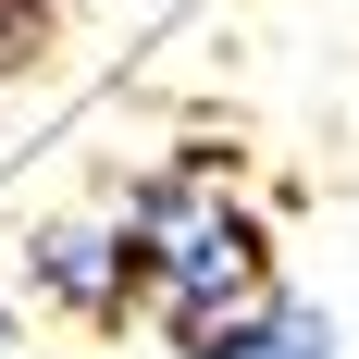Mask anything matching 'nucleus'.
I'll list each match as a JSON object with an SVG mask.
<instances>
[{"label": "nucleus", "instance_id": "f257e3e1", "mask_svg": "<svg viewBox=\"0 0 359 359\" xmlns=\"http://www.w3.org/2000/svg\"><path fill=\"white\" fill-rule=\"evenodd\" d=\"M111 248H124V297H137L149 323L174 334V359H198L211 334H236L248 310H273V236L211 161H161V174L124 198L111 223Z\"/></svg>", "mask_w": 359, "mask_h": 359}, {"label": "nucleus", "instance_id": "f03ea898", "mask_svg": "<svg viewBox=\"0 0 359 359\" xmlns=\"http://www.w3.org/2000/svg\"><path fill=\"white\" fill-rule=\"evenodd\" d=\"M37 297H62L74 323H124L137 297H124V248H111V223H50V236H37Z\"/></svg>", "mask_w": 359, "mask_h": 359}, {"label": "nucleus", "instance_id": "20e7f679", "mask_svg": "<svg viewBox=\"0 0 359 359\" xmlns=\"http://www.w3.org/2000/svg\"><path fill=\"white\" fill-rule=\"evenodd\" d=\"M0 359H13V310H0Z\"/></svg>", "mask_w": 359, "mask_h": 359}, {"label": "nucleus", "instance_id": "7ed1b4c3", "mask_svg": "<svg viewBox=\"0 0 359 359\" xmlns=\"http://www.w3.org/2000/svg\"><path fill=\"white\" fill-rule=\"evenodd\" d=\"M37 50H50V0H0V87H13Z\"/></svg>", "mask_w": 359, "mask_h": 359}]
</instances>
